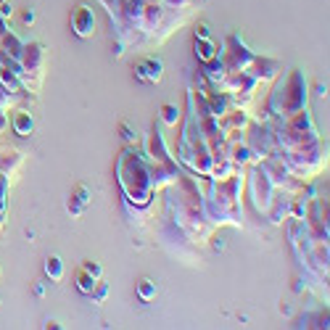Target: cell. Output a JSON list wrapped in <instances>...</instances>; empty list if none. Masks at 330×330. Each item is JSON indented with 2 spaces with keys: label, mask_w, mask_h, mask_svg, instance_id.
Here are the masks:
<instances>
[{
  "label": "cell",
  "mask_w": 330,
  "mask_h": 330,
  "mask_svg": "<svg viewBox=\"0 0 330 330\" xmlns=\"http://www.w3.org/2000/svg\"><path fill=\"white\" fill-rule=\"evenodd\" d=\"M74 32L80 37H87L90 32H93V14H90L85 5H80L77 14H74Z\"/></svg>",
  "instance_id": "1"
},
{
  "label": "cell",
  "mask_w": 330,
  "mask_h": 330,
  "mask_svg": "<svg viewBox=\"0 0 330 330\" xmlns=\"http://www.w3.org/2000/svg\"><path fill=\"white\" fill-rule=\"evenodd\" d=\"M14 127H16L19 135H32V116L29 114H16Z\"/></svg>",
  "instance_id": "2"
},
{
  "label": "cell",
  "mask_w": 330,
  "mask_h": 330,
  "mask_svg": "<svg viewBox=\"0 0 330 330\" xmlns=\"http://www.w3.org/2000/svg\"><path fill=\"white\" fill-rule=\"evenodd\" d=\"M153 290H156V288H153V283L148 280V277H143V280L138 283V293H140V299H143V301L153 299Z\"/></svg>",
  "instance_id": "3"
},
{
  "label": "cell",
  "mask_w": 330,
  "mask_h": 330,
  "mask_svg": "<svg viewBox=\"0 0 330 330\" xmlns=\"http://www.w3.org/2000/svg\"><path fill=\"white\" fill-rule=\"evenodd\" d=\"M45 272L53 277V280H58V277H61V272H63V269H61V259H58V256H50L48 264H45Z\"/></svg>",
  "instance_id": "4"
},
{
  "label": "cell",
  "mask_w": 330,
  "mask_h": 330,
  "mask_svg": "<svg viewBox=\"0 0 330 330\" xmlns=\"http://www.w3.org/2000/svg\"><path fill=\"white\" fill-rule=\"evenodd\" d=\"M196 48L201 50V58H204V61H211V58H214V50H211L209 42H206V37H204V42H196Z\"/></svg>",
  "instance_id": "5"
},
{
  "label": "cell",
  "mask_w": 330,
  "mask_h": 330,
  "mask_svg": "<svg viewBox=\"0 0 330 330\" xmlns=\"http://www.w3.org/2000/svg\"><path fill=\"white\" fill-rule=\"evenodd\" d=\"M80 290H82V293H93V290H95V283L90 280V277H87L85 272L80 275Z\"/></svg>",
  "instance_id": "6"
},
{
  "label": "cell",
  "mask_w": 330,
  "mask_h": 330,
  "mask_svg": "<svg viewBox=\"0 0 330 330\" xmlns=\"http://www.w3.org/2000/svg\"><path fill=\"white\" fill-rule=\"evenodd\" d=\"M82 269H85L87 275H93V277L101 275V267H98V264H93V262H85V267H82Z\"/></svg>",
  "instance_id": "7"
},
{
  "label": "cell",
  "mask_w": 330,
  "mask_h": 330,
  "mask_svg": "<svg viewBox=\"0 0 330 330\" xmlns=\"http://www.w3.org/2000/svg\"><path fill=\"white\" fill-rule=\"evenodd\" d=\"M164 119L172 124V122L177 119V108H174V106H164Z\"/></svg>",
  "instance_id": "8"
},
{
  "label": "cell",
  "mask_w": 330,
  "mask_h": 330,
  "mask_svg": "<svg viewBox=\"0 0 330 330\" xmlns=\"http://www.w3.org/2000/svg\"><path fill=\"white\" fill-rule=\"evenodd\" d=\"M106 293H108V288L101 283V286H98V290H95V299H98V301H103V299H106Z\"/></svg>",
  "instance_id": "9"
},
{
  "label": "cell",
  "mask_w": 330,
  "mask_h": 330,
  "mask_svg": "<svg viewBox=\"0 0 330 330\" xmlns=\"http://www.w3.org/2000/svg\"><path fill=\"white\" fill-rule=\"evenodd\" d=\"M0 14H3V16H11V5L3 3V5H0Z\"/></svg>",
  "instance_id": "10"
},
{
  "label": "cell",
  "mask_w": 330,
  "mask_h": 330,
  "mask_svg": "<svg viewBox=\"0 0 330 330\" xmlns=\"http://www.w3.org/2000/svg\"><path fill=\"white\" fill-rule=\"evenodd\" d=\"M24 21L32 24V21H35V14H32V11H27V14H24Z\"/></svg>",
  "instance_id": "11"
}]
</instances>
